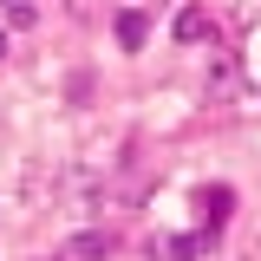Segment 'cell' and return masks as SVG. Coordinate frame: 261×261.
Listing matches in <instances>:
<instances>
[{
    "label": "cell",
    "instance_id": "cell-1",
    "mask_svg": "<svg viewBox=\"0 0 261 261\" xmlns=\"http://www.w3.org/2000/svg\"><path fill=\"white\" fill-rule=\"evenodd\" d=\"M196 209H202V235H216V228L228 222V209H235V190H228V183H216V190H196Z\"/></svg>",
    "mask_w": 261,
    "mask_h": 261
},
{
    "label": "cell",
    "instance_id": "cell-2",
    "mask_svg": "<svg viewBox=\"0 0 261 261\" xmlns=\"http://www.w3.org/2000/svg\"><path fill=\"white\" fill-rule=\"evenodd\" d=\"M65 255H72V261H111V255H118V235H111V228H85V235H72Z\"/></svg>",
    "mask_w": 261,
    "mask_h": 261
},
{
    "label": "cell",
    "instance_id": "cell-3",
    "mask_svg": "<svg viewBox=\"0 0 261 261\" xmlns=\"http://www.w3.org/2000/svg\"><path fill=\"white\" fill-rule=\"evenodd\" d=\"M235 85H242L235 53H209V98H235Z\"/></svg>",
    "mask_w": 261,
    "mask_h": 261
},
{
    "label": "cell",
    "instance_id": "cell-4",
    "mask_svg": "<svg viewBox=\"0 0 261 261\" xmlns=\"http://www.w3.org/2000/svg\"><path fill=\"white\" fill-rule=\"evenodd\" d=\"M176 39H183V46H202V39H209V13H202V7H183V13H176Z\"/></svg>",
    "mask_w": 261,
    "mask_h": 261
},
{
    "label": "cell",
    "instance_id": "cell-5",
    "mask_svg": "<svg viewBox=\"0 0 261 261\" xmlns=\"http://www.w3.org/2000/svg\"><path fill=\"white\" fill-rule=\"evenodd\" d=\"M202 248H209V235H176V242H157L150 255L157 261H190V255H202Z\"/></svg>",
    "mask_w": 261,
    "mask_h": 261
},
{
    "label": "cell",
    "instance_id": "cell-6",
    "mask_svg": "<svg viewBox=\"0 0 261 261\" xmlns=\"http://www.w3.org/2000/svg\"><path fill=\"white\" fill-rule=\"evenodd\" d=\"M144 13H137V7H124V13H118V46H124V53H137V46H144Z\"/></svg>",
    "mask_w": 261,
    "mask_h": 261
},
{
    "label": "cell",
    "instance_id": "cell-7",
    "mask_svg": "<svg viewBox=\"0 0 261 261\" xmlns=\"http://www.w3.org/2000/svg\"><path fill=\"white\" fill-rule=\"evenodd\" d=\"M0 13L13 27H39V0H0Z\"/></svg>",
    "mask_w": 261,
    "mask_h": 261
},
{
    "label": "cell",
    "instance_id": "cell-8",
    "mask_svg": "<svg viewBox=\"0 0 261 261\" xmlns=\"http://www.w3.org/2000/svg\"><path fill=\"white\" fill-rule=\"evenodd\" d=\"M0 53H7V33H0Z\"/></svg>",
    "mask_w": 261,
    "mask_h": 261
}]
</instances>
